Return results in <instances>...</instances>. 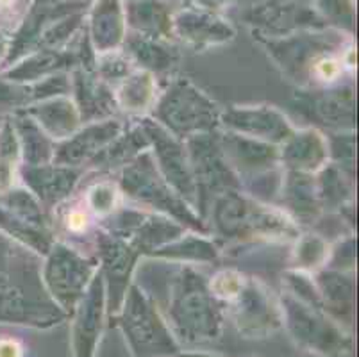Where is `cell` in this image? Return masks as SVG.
I'll return each mask as SVG.
<instances>
[{"label": "cell", "mask_w": 359, "mask_h": 357, "mask_svg": "<svg viewBox=\"0 0 359 357\" xmlns=\"http://www.w3.org/2000/svg\"><path fill=\"white\" fill-rule=\"evenodd\" d=\"M351 34L338 29H309L285 38L263 39L270 58L299 90L336 86L355 70Z\"/></svg>", "instance_id": "6da1fadb"}, {"label": "cell", "mask_w": 359, "mask_h": 357, "mask_svg": "<svg viewBox=\"0 0 359 357\" xmlns=\"http://www.w3.org/2000/svg\"><path fill=\"white\" fill-rule=\"evenodd\" d=\"M204 222L220 250L254 243H293L302 231L283 209L256 201L243 189L217 196Z\"/></svg>", "instance_id": "7a4b0ae2"}, {"label": "cell", "mask_w": 359, "mask_h": 357, "mask_svg": "<svg viewBox=\"0 0 359 357\" xmlns=\"http://www.w3.org/2000/svg\"><path fill=\"white\" fill-rule=\"evenodd\" d=\"M115 181L122 191L123 202L129 206L168 216L190 231L210 234L201 215L181 198L159 173L150 150L140 154L135 161L116 172Z\"/></svg>", "instance_id": "3957f363"}, {"label": "cell", "mask_w": 359, "mask_h": 357, "mask_svg": "<svg viewBox=\"0 0 359 357\" xmlns=\"http://www.w3.org/2000/svg\"><path fill=\"white\" fill-rule=\"evenodd\" d=\"M41 255L18 245L11 263L0 271V320L41 323L57 316L41 281Z\"/></svg>", "instance_id": "277c9868"}, {"label": "cell", "mask_w": 359, "mask_h": 357, "mask_svg": "<svg viewBox=\"0 0 359 357\" xmlns=\"http://www.w3.org/2000/svg\"><path fill=\"white\" fill-rule=\"evenodd\" d=\"M220 114L222 107L190 79L172 77L149 116L184 142L197 134L217 133L220 129Z\"/></svg>", "instance_id": "5b68a950"}, {"label": "cell", "mask_w": 359, "mask_h": 357, "mask_svg": "<svg viewBox=\"0 0 359 357\" xmlns=\"http://www.w3.org/2000/svg\"><path fill=\"white\" fill-rule=\"evenodd\" d=\"M168 288L170 313L186 330H213L218 323V300L208 277L195 264L156 260Z\"/></svg>", "instance_id": "8992f818"}, {"label": "cell", "mask_w": 359, "mask_h": 357, "mask_svg": "<svg viewBox=\"0 0 359 357\" xmlns=\"http://www.w3.org/2000/svg\"><path fill=\"white\" fill-rule=\"evenodd\" d=\"M99 271L95 255L84 254L65 241L54 240L41 261V281L54 302L63 309L77 306Z\"/></svg>", "instance_id": "52a82bcc"}, {"label": "cell", "mask_w": 359, "mask_h": 357, "mask_svg": "<svg viewBox=\"0 0 359 357\" xmlns=\"http://www.w3.org/2000/svg\"><path fill=\"white\" fill-rule=\"evenodd\" d=\"M197 193V213L202 220L217 196L229 189H241L240 179L222 152L217 133L197 134L184 140Z\"/></svg>", "instance_id": "ba28073f"}, {"label": "cell", "mask_w": 359, "mask_h": 357, "mask_svg": "<svg viewBox=\"0 0 359 357\" xmlns=\"http://www.w3.org/2000/svg\"><path fill=\"white\" fill-rule=\"evenodd\" d=\"M100 227L126 238L129 243H133L142 252L143 257H149L154 250L172 243L181 238L186 231H190L168 216L145 211L126 202L109 218L100 222Z\"/></svg>", "instance_id": "9c48e42d"}, {"label": "cell", "mask_w": 359, "mask_h": 357, "mask_svg": "<svg viewBox=\"0 0 359 357\" xmlns=\"http://www.w3.org/2000/svg\"><path fill=\"white\" fill-rule=\"evenodd\" d=\"M93 255L99 261V271L102 275L111 311H116L123 304L133 284L136 267L143 260L142 252L122 236L99 227L93 238Z\"/></svg>", "instance_id": "30bf717a"}, {"label": "cell", "mask_w": 359, "mask_h": 357, "mask_svg": "<svg viewBox=\"0 0 359 357\" xmlns=\"http://www.w3.org/2000/svg\"><path fill=\"white\" fill-rule=\"evenodd\" d=\"M297 109L322 133H345L355 126L354 83L345 81L336 86L297 90Z\"/></svg>", "instance_id": "8fae6325"}, {"label": "cell", "mask_w": 359, "mask_h": 357, "mask_svg": "<svg viewBox=\"0 0 359 357\" xmlns=\"http://www.w3.org/2000/svg\"><path fill=\"white\" fill-rule=\"evenodd\" d=\"M256 38L276 39L309 29L329 27L313 4L299 0H261L243 15Z\"/></svg>", "instance_id": "7c38bea8"}, {"label": "cell", "mask_w": 359, "mask_h": 357, "mask_svg": "<svg viewBox=\"0 0 359 357\" xmlns=\"http://www.w3.org/2000/svg\"><path fill=\"white\" fill-rule=\"evenodd\" d=\"M138 120L143 123L150 137V154L154 157L159 173L174 188V191L197 211V193H195L194 175H191L184 142L172 136L150 116L138 118Z\"/></svg>", "instance_id": "4fadbf2b"}, {"label": "cell", "mask_w": 359, "mask_h": 357, "mask_svg": "<svg viewBox=\"0 0 359 357\" xmlns=\"http://www.w3.org/2000/svg\"><path fill=\"white\" fill-rule=\"evenodd\" d=\"M218 142L225 159L240 179L241 189L280 170L279 147L218 129Z\"/></svg>", "instance_id": "5bb4252c"}, {"label": "cell", "mask_w": 359, "mask_h": 357, "mask_svg": "<svg viewBox=\"0 0 359 357\" xmlns=\"http://www.w3.org/2000/svg\"><path fill=\"white\" fill-rule=\"evenodd\" d=\"M220 129L279 147L292 136L297 127L277 107L257 104V106H231L222 109Z\"/></svg>", "instance_id": "9a60e30c"}, {"label": "cell", "mask_w": 359, "mask_h": 357, "mask_svg": "<svg viewBox=\"0 0 359 357\" xmlns=\"http://www.w3.org/2000/svg\"><path fill=\"white\" fill-rule=\"evenodd\" d=\"M84 175L86 168L55 165V163L40 166L20 165L18 170L22 186L38 198L47 215L77 191Z\"/></svg>", "instance_id": "2e32d148"}, {"label": "cell", "mask_w": 359, "mask_h": 357, "mask_svg": "<svg viewBox=\"0 0 359 357\" xmlns=\"http://www.w3.org/2000/svg\"><path fill=\"white\" fill-rule=\"evenodd\" d=\"M172 34H174V39H177L184 47L204 52L233 41L236 29L229 20L220 16V13L184 8L174 13Z\"/></svg>", "instance_id": "e0dca14e"}, {"label": "cell", "mask_w": 359, "mask_h": 357, "mask_svg": "<svg viewBox=\"0 0 359 357\" xmlns=\"http://www.w3.org/2000/svg\"><path fill=\"white\" fill-rule=\"evenodd\" d=\"M127 122L123 118H109L100 122L83 123L72 136L63 142L55 143L54 159L52 163L65 166H77L86 168L91 159L106 149L123 129Z\"/></svg>", "instance_id": "ac0fdd59"}, {"label": "cell", "mask_w": 359, "mask_h": 357, "mask_svg": "<svg viewBox=\"0 0 359 357\" xmlns=\"http://www.w3.org/2000/svg\"><path fill=\"white\" fill-rule=\"evenodd\" d=\"M273 204L283 209L302 231L311 229L324 215L316 189V177L311 173L283 170L280 188Z\"/></svg>", "instance_id": "d6986e66"}, {"label": "cell", "mask_w": 359, "mask_h": 357, "mask_svg": "<svg viewBox=\"0 0 359 357\" xmlns=\"http://www.w3.org/2000/svg\"><path fill=\"white\" fill-rule=\"evenodd\" d=\"M72 98L79 109L81 122L91 123L109 118H118L115 88L95 74V70L75 68L70 72Z\"/></svg>", "instance_id": "ffe728a7"}, {"label": "cell", "mask_w": 359, "mask_h": 357, "mask_svg": "<svg viewBox=\"0 0 359 357\" xmlns=\"http://www.w3.org/2000/svg\"><path fill=\"white\" fill-rule=\"evenodd\" d=\"M279 163L283 170L316 175L329 163L327 137L316 127L295 129L279 145Z\"/></svg>", "instance_id": "44dd1931"}, {"label": "cell", "mask_w": 359, "mask_h": 357, "mask_svg": "<svg viewBox=\"0 0 359 357\" xmlns=\"http://www.w3.org/2000/svg\"><path fill=\"white\" fill-rule=\"evenodd\" d=\"M122 50L126 52L136 70L149 72L156 79H170L174 75L181 52L170 39L150 38V36L127 32Z\"/></svg>", "instance_id": "7402d4cb"}, {"label": "cell", "mask_w": 359, "mask_h": 357, "mask_svg": "<svg viewBox=\"0 0 359 357\" xmlns=\"http://www.w3.org/2000/svg\"><path fill=\"white\" fill-rule=\"evenodd\" d=\"M86 34L97 55L120 50L127 36L122 0H93L88 11Z\"/></svg>", "instance_id": "603a6c76"}, {"label": "cell", "mask_w": 359, "mask_h": 357, "mask_svg": "<svg viewBox=\"0 0 359 357\" xmlns=\"http://www.w3.org/2000/svg\"><path fill=\"white\" fill-rule=\"evenodd\" d=\"M150 150V137L140 120H130L129 126L118 134L104 150H100L86 170L104 175H113L123 166L133 163L140 154Z\"/></svg>", "instance_id": "cb8c5ba5"}, {"label": "cell", "mask_w": 359, "mask_h": 357, "mask_svg": "<svg viewBox=\"0 0 359 357\" xmlns=\"http://www.w3.org/2000/svg\"><path fill=\"white\" fill-rule=\"evenodd\" d=\"M25 114L34 120L55 143L63 142L83 126L81 114L72 95H60L24 107Z\"/></svg>", "instance_id": "d4e9b609"}, {"label": "cell", "mask_w": 359, "mask_h": 357, "mask_svg": "<svg viewBox=\"0 0 359 357\" xmlns=\"http://www.w3.org/2000/svg\"><path fill=\"white\" fill-rule=\"evenodd\" d=\"M122 8L127 32L175 41L172 34L174 13L166 0H122Z\"/></svg>", "instance_id": "484cf974"}, {"label": "cell", "mask_w": 359, "mask_h": 357, "mask_svg": "<svg viewBox=\"0 0 359 357\" xmlns=\"http://www.w3.org/2000/svg\"><path fill=\"white\" fill-rule=\"evenodd\" d=\"M159 93V79L143 70L130 72L122 83L115 86L120 116H127L129 120L149 116Z\"/></svg>", "instance_id": "4316f807"}, {"label": "cell", "mask_w": 359, "mask_h": 357, "mask_svg": "<svg viewBox=\"0 0 359 357\" xmlns=\"http://www.w3.org/2000/svg\"><path fill=\"white\" fill-rule=\"evenodd\" d=\"M220 254L222 250L217 241L213 240V236L186 231L181 238L154 250L149 257L150 260H163L197 267V264L215 263V261H218Z\"/></svg>", "instance_id": "83f0119b"}, {"label": "cell", "mask_w": 359, "mask_h": 357, "mask_svg": "<svg viewBox=\"0 0 359 357\" xmlns=\"http://www.w3.org/2000/svg\"><path fill=\"white\" fill-rule=\"evenodd\" d=\"M9 118L20 145L22 166H40L52 163L55 150L54 140L47 136V133L24 111H15Z\"/></svg>", "instance_id": "f1b7e54d"}, {"label": "cell", "mask_w": 359, "mask_h": 357, "mask_svg": "<svg viewBox=\"0 0 359 357\" xmlns=\"http://www.w3.org/2000/svg\"><path fill=\"white\" fill-rule=\"evenodd\" d=\"M316 189L322 211L336 213L347 204H354V177L332 163L316 173Z\"/></svg>", "instance_id": "f546056e"}, {"label": "cell", "mask_w": 359, "mask_h": 357, "mask_svg": "<svg viewBox=\"0 0 359 357\" xmlns=\"http://www.w3.org/2000/svg\"><path fill=\"white\" fill-rule=\"evenodd\" d=\"M329 254H331V241L322 238L318 232L311 229L300 231V234L293 241L290 270L315 275L316 271L327 267Z\"/></svg>", "instance_id": "4dcf8cb0"}, {"label": "cell", "mask_w": 359, "mask_h": 357, "mask_svg": "<svg viewBox=\"0 0 359 357\" xmlns=\"http://www.w3.org/2000/svg\"><path fill=\"white\" fill-rule=\"evenodd\" d=\"M99 177L100 179L90 181L86 182V184L81 181L77 191H79L81 198H83L88 211L95 216L97 222L100 224V222H104L106 218H109L116 209L122 208L123 196L118 184H116V181L111 179V175L99 173Z\"/></svg>", "instance_id": "1f68e13d"}, {"label": "cell", "mask_w": 359, "mask_h": 357, "mask_svg": "<svg viewBox=\"0 0 359 357\" xmlns=\"http://www.w3.org/2000/svg\"><path fill=\"white\" fill-rule=\"evenodd\" d=\"M0 232L11 238L16 243H20L22 247L36 252L41 257L50 250L52 243H54L52 231L27 224L2 206H0Z\"/></svg>", "instance_id": "d6a6232c"}, {"label": "cell", "mask_w": 359, "mask_h": 357, "mask_svg": "<svg viewBox=\"0 0 359 357\" xmlns=\"http://www.w3.org/2000/svg\"><path fill=\"white\" fill-rule=\"evenodd\" d=\"M322 306L351 309L354 297V271H339L324 268L313 275Z\"/></svg>", "instance_id": "836d02e7"}, {"label": "cell", "mask_w": 359, "mask_h": 357, "mask_svg": "<svg viewBox=\"0 0 359 357\" xmlns=\"http://www.w3.org/2000/svg\"><path fill=\"white\" fill-rule=\"evenodd\" d=\"M0 206L27 224L52 231L48 215L41 208L38 198L24 186H11L6 191H0Z\"/></svg>", "instance_id": "e575fe53"}, {"label": "cell", "mask_w": 359, "mask_h": 357, "mask_svg": "<svg viewBox=\"0 0 359 357\" xmlns=\"http://www.w3.org/2000/svg\"><path fill=\"white\" fill-rule=\"evenodd\" d=\"M20 165L22 157L18 137H16L11 118H6L0 126V191L16 186Z\"/></svg>", "instance_id": "d590c367"}, {"label": "cell", "mask_w": 359, "mask_h": 357, "mask_svg": "<svg viewBox=\"0 0 359 357\" xmlns=\"http://www.w3.org/2000/svg\"><path fill=\"white\" fill-rule=\"evenodd\" d=\"M135 70V65L130 63V59L127 58L122 48L120 50L106 52V54H99L95 59V74L113 88L118 83H122L123 79Z\"/></svg>", "instance_id": "8d00e7d4"}, {"label": "cell", "mask_w": 359, "mask_h": 357, "mask_svg": "<svg viewBox=\"0 0 359 357\" xmlns=\"http://www.w3.org/2000/svg\"><path fill=\"white\" fill-rule=\"evenodd\" d=\"M325 24L332 29L351 34L354 25V4L352 0H315V6Z\"/></svg>", "instance_id": "74e56055"}, {"label": "cell", "mask_w": 359, "mask_h": 357, "mask_svg": "<svg viewBox=\"0 0 359 357\" xmlns=\"http://www.w3.org/2000/svg\"><path fill=\"white\" fill-rule=\"evenodd\" d=\"M327 137L329 147V163L336 165L348 175L354 177V152L355 137L354 130L345 133H324Z\"/></svg>", "instance_id": "f35d334b"}, {"label": "cell", "mask_w": 359, "mask_h": 357, "mask_svg": "<svg viewBox=\"0 0 359 357\" xmlns=\"http://www.w3.org/2000/svg\"><path fill=\"white\" fill-rule=\"evenodd\" d=\"M247 277L249 275H245L236 268H220L208 279V284L215 299L222 302H233L243 290Z\"/></svg>", "instance_id": "ab89813d"}, {"label": "cell", "mask_w": 359, "mask_h": 357, "mask_svg": "<svg viewBox=\"0 0 359 357\" xmlns=\"http://www.w3.org/2000/svg\"><path fill=\"white\" fill-rule=\"evenodd\" d=\"M331 270L354 271L355 268V250H354V234H347L331 243V254H329L327 267Z\"/></svg>", "instance_id": "60d3db41"}, {"label": "cell", "mask_w": 359, "mask_h": 357, "mask_svg": "<svg viewBox=\"0 0 359 357\" xmlns=\"http://www.w3.org/2000/svg\"><path fill=\"white\" fill-rule=\"evenodd\" d=\"M186 8L198 9V11L208 13H220L227 6H231L233 0H184Z\"/></svg>", "instance_id": "b9f144b4"}, {"label": "cell", "mask_w": 359, "mask_h": 357, "mask_svg": "<svg viewBox=\"0 0 359 357\" xmlns=\"http://www.w3.org/2000/svg\"><path fill=\"white\" fill-rule=\"evenodd\" d=\"M18 245L20 243H16L11 238H8V236L0 232V271L4 270V268L11 263L13 255H15Z\"/></svg>", "instance_id": "7bdbcfd3"}, {"label": "cell", "mask_w": 359, "mask_h": 357, "mask_svg": "<svg viewBox=\"0 0 359 357\" xmlns=\"http://www.w3.org/2000/svg\"><path fill=\"white\" fill-rule=\"evenodd\" d=\"M0 357H22L20 345L13 339H0Z\"/></svg>", "instance_id": "ee69618b"}, {"label": "cell", "mask_w": 359, "mask_h": 357, "mask_svg": "<svg viewBox=\"0 0 359 357\" xmlns=\"http://www.w3.org/2000/svg\"><path fill=\"white\" fill-rule=\"evenodd\" d=\"M9 45H11V39H9L6 34H2V32H0V61H2V63H4L6 58H8Z\"/></svg>", "instance_id": "f6af8a7d"}, {"label": "cell", "mask_w": 359, "mask_h": 357, "mask_svg": "<svg viewBox=\"0 0 359 357\" xmlns=\"http://www.w3.org/2000/svg\"><path fill=\"white\" fill-rule=\"evenodd\" d=\"M13 0H0V6H9Z\"/></svg>", "instance_id": "bcb514c9"}, {"label": "cell", "mask_w": 359, "mask_h": 357, "mask_svg": "<svg viewBox=\"0 0 359 357\" xmlns=\"http://www.w3.org/2000/svg\"><path fill=\"white\" fill-rule=\"evenodd\" d=\"M257 2H261V0H252V4H257Z\"/></svg>", "instance_id": "7dc6e473"}, {"label": "cell", "mask_w": 359, "mask_h": 357, "mask_svg": "<svg viewBox=\"0 0 359 357\" xmlns=\"http://www.w3.org/2000/svg\"><path fill=\"white\" fill-rule=\"evenodd\" d=\"M77 2H90V0H77Z\"/></svg>", "instance_id": "c3c4849f"}]
</instances>
